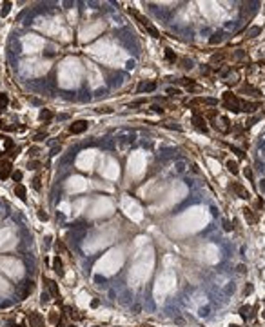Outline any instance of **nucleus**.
Wrapping results in <instances>:
<instances>
[{"label": "nucleus", "mask_w": 265, "mask_h": 327, "mask_svg": "<svg viewBox=\"0 0 265 327\" xmlns=\"http://www.w3.org/2000/svg\"><path fill=\"white\" fill-rule=\"evenodd\" d=\"M222 100H223V105H225L229 111H232V113L241 111V100H240L232 91H225L222 95Z\"/></svg>", "instance_id": "obj_1"}, {"label": "nucleus", "mask_w": 265, "mask_h": 327, "mask_svg": "<svg viewBox=\"0 0 265 327\" xmlns=\"http://www.w3.org/2000/svg\"><path fill=\"white\" fill-rule=\"evenodd\" d=\"M229 189H231L232 193H236V195H238L240 198H243V200H249V198H251V193H249L241 184H238V182H232L231 185H229Z\"/></svg>", "instance_id": "obj_2"}, {"label": "nucleus", "mask_w": 265, "mask_h": 327, "mask_svg": "<svg viewBox=\"0 0 265 327\" xmlns=\"http://www.w3.org/2000/svg\"><path fill=\"white\" fill-rule=\"evenodd\" d=\"M11 174H13V165H11V162H9V160L0 162V180H6V178L11 176Z\"/></svg>", "instance_id": "obj_3"}, {"label": "nucleus", "mask_w": 265, "mask_h": 327, "mask_svg": "<svg viewBox=\"0 0 265 327\" xmlns=\"http://www.w3.org/2000/svg\"><path fill=\"white\" fill-rule=\"evenodd\" d=\"M193 126H194L198 131H202L204 135H209V129L205 127V120H204L202 115H193Z\"/></svg>", "instance_id": "obj_4"}, {"label": "nucleus", "mask_w": 265, "mask_h": 327, "mask_svg": "<svg viewBox=\"0 0 265 327\" xmlns=\"http://www.w3.org/2000/svg\"><path fill=\"white\" fill-rule=\"evenodd\" d=\"M198 104H205V105H216V104H218V100H216V98H211V96H198V98H193V100L189 102V105L193 107V105H198Z\"/></svg>", "instance_id": "obj_5"}, {"label": "nucleus", "mask_w": 265, "mask_h": 327, "mask_svg": "<svg viewBox=\"0 0 265 327\" xmlns=\"http://www.w3.org/2000/svg\"><path fill=\"white\" fill-rule=\"evenodd\" d=\"M27 322H29V325H31V327H45L44 318L38 314V313H31V314L27 316Z\"/></svg>", "instance_id": "obj_6"}, {"label": "nucleus", "mask_w": 265, "mask_h": 327, "mask_svg": "<svg viewBox=\"0 0 265 327\" xmlns=\"http://www.w3.org/2000/svg\"><path fill=\"white\" fill-rule=\"evenodd\" d=\"M69 131H71L73 135H80V133L87 131V122H86V120H78V122H75V124H71Z\"/></svg>", "instance_id": "obj_7"}, {"label": "nucleus", "mask_w": 265, "mask_h": 327, "mask_svg": "<svg viewBox=\"0 0 265 327\" xmlns=\"http://www.w3.org/2000/svg\"><path fill=\"white\" fill-rule=\"evenodd\" d=\"M241 211H243V216H245V220H247V224H256V215H254V213H252V209H251V207H243V209H241Z\"/></svg>", "instance_id": "obj_8"}, {"label": "nucleus", "mask_w": 265, "mask_h": 327, "mask_svg": "<svg viewBox=\"0 0 265 327\" xmlns=\"http://www.w3.org/2000/svg\"><path fill=\"white\" fill-rule=\"evenodd\" d=\"M260 107V102H241V111L245 113H254Z\"/></svg>", "instance_id": "obj_9"}, {"label": "nucleus", "mask_w": 265, "mask_h": 327, "mask_svg": "<svg viewBox=\"0 0 265 327\" xmlns=\"http://www.w3.org/2000/svg\"><path fill=\"white\" fill-rule=\"evenodd\" d=\"M53 267H55V271H56L58 276H64V264H62V258H60V256H56V258L53 260Z\"/></svg>", "instance_id": "obj_10"}, {"label": "nucleus", "mask_w": 265, "mask_h": 327, "mask_svg": "<svg viewBox=\"0 0 265 327\" xmlns=\"http://www.w3.org/2000/svg\"><path fill=\"white\" fill-rule=\"evenodd\" d=\"M15 195H17V196L20 198L22 202H26V200H27V196H26V187H24L22 184H17V185H15Z\"/></svg>", "instance_id": "obj_11"}, {"label": "nucleus", "mask_w": 265, "mask_h": 327, "mask_svg": "<svg viewBox=\"0 0 265 327\" xmlns=\"http://www.w3.org/2000/svg\"><path fill=\"white\" fill-rule=\"evenodd\" d=\"M220 42H223V33H214L211 38H209V44L211 46H216V44H220Z\"/></svg>", "instance_id": "obj_12"}, {"label": "nucleus", "mask_w": 265, "mask_h": 327, "mask_svg": "<svg viewBox=\"0 0 265 327\" xmlns=\"http://www.w3.org/2000/svg\"><path fill=\"white\" fill-rule=\"evenodd\" d=\"M225 165H227V169H229V171L232 173V174H238V164H236V160H227V164H225Z\"/></svg>", "instance_id": "obj_13"}, {"label": "nucleus", "mask_w": 265, "mask_h": 327, "mask_svg": "<svg viewBox=\"0 0 265 327\" xmlns=\"http://www.w3.org/2000/svg\"><path fill=\"white\" fill-rule=\"evenodd\" d=\"M146 29H147V33H151L154 36V38H160V31H158V29H156V27L153 26V24H147L146 26Z\"/></svg>", "instance_id": "obj_14"}, {"label": "nucleus", "mask_w": 265, "mask_h": 327, "mask_svg": "<svg viewBox=\"0 0 265 327\" xmlns=\"http://www.w3.org/2000/svg\"><path fill=\"white\" fill-rule=\"evenodd\" d=\"M142 89H146L147 93H149V91H154V89H156V84H154V82H151V84H146V86L142 84V86L138 87V91H142Z\"/></svg>", "instance_id": "obj_15"}, {"label": "nucleus", "mask_w": 265, "mask_h": 327, "mask_svg": "<svg viewBox=\"0 0 265 327\" xmlns=\"http://www.w3.org/2000/svg\"><path fill=\"white\" fill-rule=\"evenodd\" d=\"M40 118H42V120H51V118H53V113L47 111V109H42V113H40Z\"/></svg>", "instance_id": "obj_16"}, {"label": "nucleus", "mask_w": 265, "mask_h": 327, "mask_svg": "<svg viewBox=\"0 0 265 327\" xmlns=\"http://www.w3.org/2000/svg\"><path fill=\"white\" fill-rule=\"evenodd\" d=\"M165 58L169 62H176V55L172 53V49H165Z\"/></svg>", "instance_id": "obj_17"}, {"label": "nucleus", "mask_w": 265, "mask_h": 327, "mask_svg": "<svg viewBox=\"0 0 265 327\" xmlns=\"http://www.w3.org/2000/svg\"><path fill=\"white\" fill-rule=\"evenodd\" d=\"M49 289H51L53 296H58V285H56V282H49Z\"/></svg>", "instance_id": "obj_18"}, {"label": "nucleus", "mask_w": 265, "mask_h": 327, "mask_svg": "<svg viewBox=\"0 0 265 327\" xmlns=\"http://www.w3.org/2000/svg\"><path fill=\"white\" fill-rule=\"evenodd\" d=\"M8 96L6 95H0V109H6V105H8Z\"/></svg>", "instance_id": "obj_19"}, {"label": "nucleus", "mask_w": 265, "mask_h": 327, "mask_svg": "<svg viewBox=\"0 0 265 327\" xmlns=\"http://www.w3.org/2000/svg\"><path fill=\"white\" fill-rule=\"evenodd\" d=\"M205 116L213 120V118H216V116H218V111H216V109H209V111H205Z\"/></svg>", "instance_id": "obj_20"}, {"label": "nucleus", "mask_w": 265, "mask_h": 327, "mask_svg": "<svg viewBox=\"0 0 265 327\" xmlns=\"http://www.w3.org/2000/svg\"><path fill=\"white\" fill-rule=\"evenodd\" d=\"M243 174H245V178H247V180L252 182V169H251V167H245V169H243Z\"/></svg>", "instance_id": "obj_21"}, {"label": "nucleus", "mask_w": 265, "mask_h": 327, "mask_svg": "<svg viewBox=\"0 0 265 327\" xmlns=\"http://www.w3.org/2000/svg\"><path fill=\"white\" fill-rule=\"evenodd\" d=\"M180 84H182V86H187V87H193V86H194L191 78H182V80H180Z\"/></svg>", "instance_id": "obj_22"}, {"label": "nucleus", "mask_w": 265, "mask_h": 327, "mask_svg": "<svg viewBox=\"0 0 265 327\" xmlns=\"http://www.w3.org/2000/svg\"><path fill=\"white\" fill-rule=\"evenodd\" d=\"M247 311H251V307H249V305H243V307L240 309V314H241V318L247 320Z\"/></svg>", "instance_id": "obj_23"}, {"label": "nucleus", "mask_w": 265, "mask_h": 327, "mask_svg": "<svg viewBox=\"0 0 265 327\" xmlns=\"http://www.w3.org/2000/svg\"><path fill=\"white\" fill-rule=\"evenodd\" d=\"M260 33H262L260 27H251V29H249V35H251V36H256V35H260Z\"/></svg>", "instance_id": "obj_24"}, {"label": "nucleus", "mask_w": 265, "mask_h": 327, "mask_svg": "<svg viewBox=\"0 0 265 327\" xmlns=\"http://www.w3.org/2000/svg\"><path fill=\"white\" fill-rule=\"evenodd\" d=\"M11 176H13V180H15V182H20V180H22V173H20V171H13V174H11Z\"/></svg>", "instance_id": "obj_25"}, {"label": "nucleus", "mask_w": 265, "mask_h": 327, "mask_svg": "<svg viewBox=\"0 0 265 327\" xmlns=\"http://www.w3.org/2000/svg\"><path fill=\"white\" fill-rule=\"evenodd\" d=\"M223 56H225L223 53H216V55H214L213 58H211V62H218V60H223Z\"/></svg>", "instance_id": "obj_26"}, {"label": "nucleus", "mask_w": 265, "mask_h": 327, "mask_svg": "<svg viewBox=\"0 0 265 327\" xmlns=\"http://www.w3.org/2000/svg\"><path fill=\"white\" fill-rule=\"evenodd\" d=\"M49 322L58 325V314H56V313H51V316H49Z\"/></svg>", "instance_id": "obj_27"}, {"label": "nucleus", "mask_w": 265, "mask_h": 327, "mask_svg": "<svg viewBox=\"0 0 265 327\" xmlns=\"http://www.w3.org/2000/svg\"><path fill=\"white\" fill-rule=\"evenodd\" d=\"M231 149H232V151H234V153H236V155L240 156V158H245V153H243L241 149H236V147H232V146H231Z\"/></svg>", "instance_id": "obj_28"}, {"label": "nucleus", "mask_w": 265, "mask_h": 327, "mask_svg": "<svg viewBox=\"0 0 265 327\" xmlns=\"http://www.w3.org/2000/svg\"><path fill=\"white\" fill-rule=\"evenodd\" d=\"M33 185H34V189H36V191H40V187H42V185H40V178H38V176L33 180Z\"/></svg>", "instance_id": "obj_29"}, {"label": "nucleus", "mask_w": 265, "mask_h": 327, "mask_svg": "<svg viewBox=\"0 0 265 327\" xmlns=\"http://www.w3.org/2000/svg\"><path fill=\"white\" fill-rule=\"evenodd\" d=\"M167 93H169V95H180V89H174V87H167Z\"/></svg>", "instance_id": "obj_30"}, {"label": "nucleus", "mask_w": 265, "mask_h": 327, "mask_svg": "<svg viewBox=\"0 0 265 327\" xmlns=\"http://www.w3.org/2000/svg\"><path fill=\"white\" fill-rule=\"evenodd\" d=\"M9 6H11L9 2H6V4H4V8H2V15H8V11H9Z\"/></svg>", "instance_id": "obj_31"}, {"label": "nucleus", "mask_w": 265, "mask_h": 327, "mask_svg": "<svg viewBox=\"0 0 265 327\" xmlns=\"http://www.w3.org/2000/svg\"><path fill=\"white\" fill-rule=\"evenodd\" d=\"M252 291H254V287H252L251 284H247V287H245V294H251Z\"/></svg>", "instance_id": "obj_32"}, {"label": "nucleus", "mask_w": 265, "mask_h": 327, "mask_svg": "<svg viewBox=\"0 0 265 327\" xmlns=\"http://www.w3.org/2000/svg\"><path fill=\"white\" fill-rule=\"evenodd\" d=\"M29 155L33 156V155H38V149H36V147H31V149H29Z\"/></svg>", "instance_id": "obj_33"}, {"label": "nucleus", "mask_w": 265, "mask_h": 327, "mask_svg": "<svg viewBox=\"0 0 265 327\" xmlns=\"http://www.w3.org/2000/svg\"><path fill=\"white\" fill-rule=\"evenodd\" d=\"M38 218H40V220H47V215H45V213H42V211H40V213H38Z\"/></svg>", "instance_id": "obj_34"}, {"label": "nucleus", "mask_w": 265, "mask_h": 327, "mask_svg": "<svg viewBox=\"0 0 265 327\" xmlns=\"http://www.w3.org/2000/svg\"><path fill=\"white\" fill-rule=\"evenodd\" d=\"M6 147H8V149H11V147H13V142H11L9 138H6Z\"/></svg>", "instance_id": "obj_35"}, {"label": "nucleus", "mask_w": 265, "mask_h": 327, "mask_svg": "<svg viewBox=\"0 0 265 327\" xmlns=\"http://www.w3.org/2000/svg\"><path fill=\"white\" fill-rule=\"evenodd\" d=\"M47 300H49V294H47V293H44V294H42V303H45Z\"/></svg>", "instance_id": "obj_36"}, {"label": "nucleus", "mask_w": 265, "mask_h": 327, "mask_svg": "<svg viewBox=\"0 0 265 327\" xmlns=\"http://www.w3.org/2000/svg\"><path fill=\"white\" fill-rule=\"evenodd\" d=\"M223 225H225V231H231L232 227H231V224H229V222H227V220H225V222H223Z\"/></svg>", "instance_id": "obj_37"}, {"label": "nucleus", "mask_w": 265, "mask_h": 327, "mask_svg": "<svg viewBox=\"0 0 265 327\" xmlns=\"http://www.w3.org/2000/svg\"><path fill=\"white\" fill-rule=\"evenodd\" d=\"M238 273H245V265H243V264H240V265H238Z\"/></svg>", "instance_id": "obj_38"}, {"label": "nucleus", "mask_w": 265, "mask_h": 327, "mask_svg": "<svg viewBox=\"0 0 265 327\" xmlns=\"http://www.w3.org/2000/svg\"><path fill=\"white\" fill-rule=\"evenodd\" d=\"M44 137H45V135H36L33 140H36V142H38V140H44Z\"/></svg>", "instance_id": "obj_39"}, {"label": "nucleus", "mask_w": 265, "mask_h": 327, "mask_svg": "<svg viewBox=\"0 0 265 327\" xmlns=\"http://www.w3.org/2000/svg\"><path fill=\"white\" fill-rule=\"evenodd\" d=\"M153 109H154V111H156V113H163V109H162V107H158V105H154Z\"/></svg>", "instance_id": "obj_40"}, {"label": "nucleus", "mask_w": 265, "mask_h": 327, "mask_svg": "<svg viewBox=\"0 0 265 327\" xmlns=\"http://www.w3.org/2000/svg\"><path fill=\"white\" fill-rule=\"evenodd\" d=\"M17 327H26V325H17Z\"/></svg>", "instance_id": "obj_41"}, {"label": "nucleus", "mask_w": 265, "mask_h": 327, "mask_svg": "<svg viewBox=\"0 0 265 327\" xmlns=\"http://www.w3.org/2000/svg\"><path fill=\"white\" fill-rule=\"evenodd\" d=\"M2 155H4V153H2V151H0V156H2Z\"/></svg>", "instance_id": "obj_42"}, {"label": "nucleus", "mask_w": 265, "mask_h": 327, "mask_svg": "<svg viewBox=\"0 0 265 327\" xmlns=\"http://www.w3.org/2000/svg\"><path fill=\"white\" fill-rule=\"evenodd\" d=\"M263 318H265V311H263Z\"/></svg>", "instance_id": "obj_43"}]
</instances>
